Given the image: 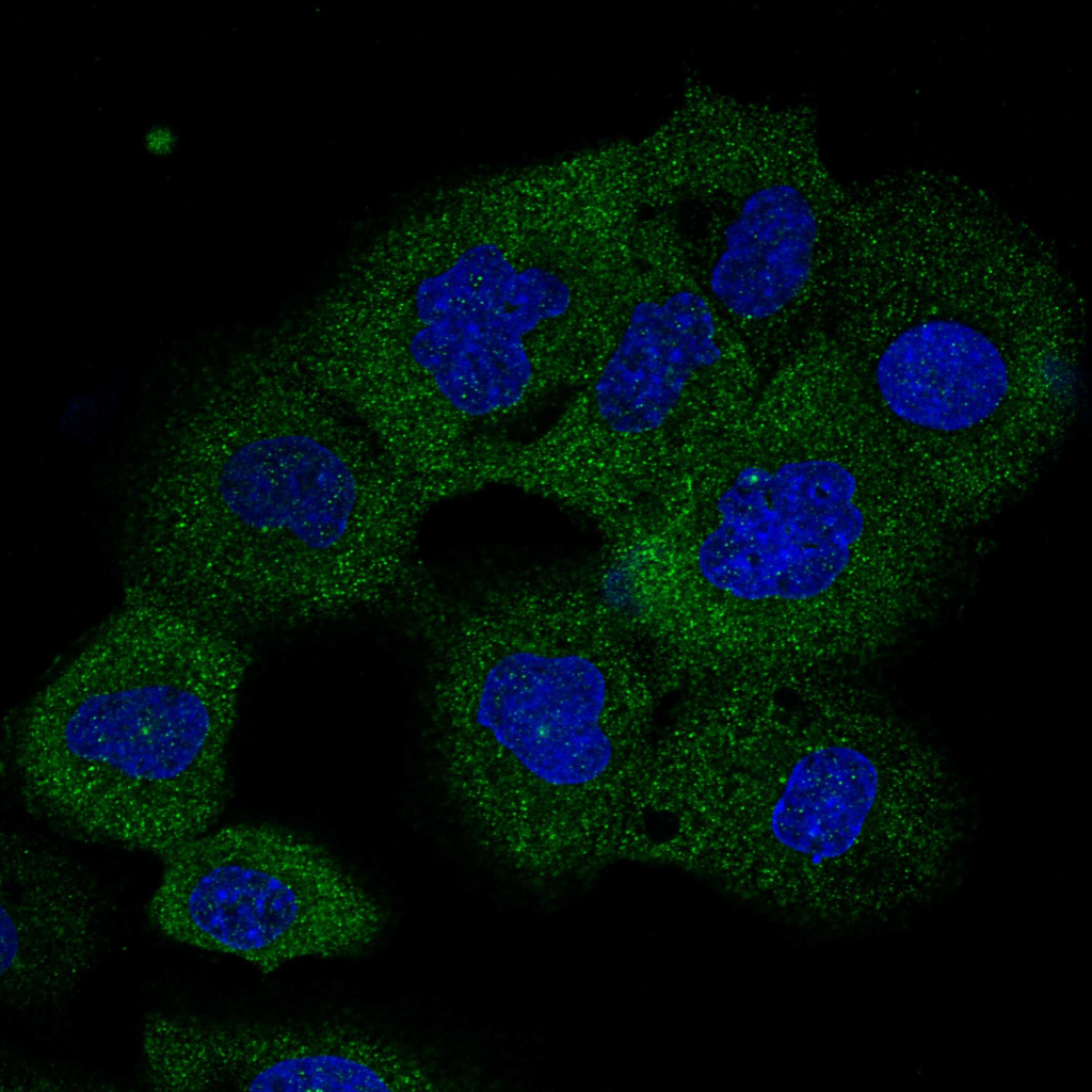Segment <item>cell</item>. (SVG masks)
I'll list each match as a JSON object with an SVG mask.
<instances>
[{
    "instance_id": "obj_1",
    "label": "cell",
    "mask_w": 1092,
    "mask_h": 1092,
    "mask_svg": "<svg viewBox=\"0 0 1092 1092\" xmlns=\"http://www.w3.org/2000/svg\"><path fill=\"white\" fill-rule=\"evenodd\" d=\"M124 591L244 638L420 604L425 500L333 410H264L129 475Z\"/></svg>"
},
{
    "instance_id": "obj_2",
    "label": "cell",
    "mask_w": 1092,
    "mask_h": 1092,
    "mask_svg": "<svg viewBox=\"0 0 1092 1092\" xmlns=\"http://www.w3.org/2000/svg\"><path fill=\"white\" fill-rule=\"evenodd\" d=\"M251 661L244 638L124 593L16 720L25 808L64 837L166 860L223 813Z\"/></svg>"
},
{
    "instance_id": "obj_3",
    "label": "cell",
    "mask_w": 1092,
    "mask_h": 1092,
    "mask_svg": "<svg viewBox=\"0 0 1092 1092\" xmlns=\"http://www.w3.org/2000/svg\"><path fill=\"white\" fill-rule=\"evenodd\" d=\"M620 687L617 672L573 652L516 649L475 673L441 670L440 765L469 826L619 831Z\"/></svg>"
},
{
    "instance_id": "obj_4",
    "label": "cell",
    "mask_w": 1092,
    "mask_h": 1092,
    "mask_svg": "<svg viewBox=\"0 0 1092 1092\" xmlns=\"http://www.w3.org/2000/svg\"><path fill=\"white\" fill-rule=\"evenodd\" d=\"M163 862L148 902L152 926L264 973L359 954L386 927L384 908L325 848L284 826L211 829Z\"/></svg>"
},
{
    "instance_id": "obj_5",
    "label": "cell",
    "mask_w": 1092,
    "mask_h": 1092,
    "mask_svg": "<svg viewBox=\"0 0 1092 1092\" xmlns=\"http://www.w3.org/2000/svg\"><path fill=\"white\" fill-rule=\"evenodd\" d=\"M378 268L366 285L371 348L388 359L390 384L411 371L431 380L455 410L483 416L525 396L532 366L525 336L571 305L567 284L539 267L518 270L493 244L472 246L436 272L412 279ZM371 275V274H370ZM363 294V293H362Z\"/></svg>"
},
{
    "instance_id": "obj_6",
    "label": "cell",
    "mask_w": 1092,
    "mask_h": 1092,
    "mask_svg": "<svg viewBox=\"0 0 1092 1092\" xmlns=\"http://www.w3.org/2000/svg\"><path fill=\"white\" fill-rule=\"evenodd\" d=\"M857 482L831 460L787 462L773 472L739 471L717 503L719 526L697 563L714 588L745 600H803L845 572L865 529Z\"/></svg>"
},
{
    "instance_id": "obj_7",
    "label": "cell",
    "mask_w": 1092,
    "mask_h": 1092,
    "mask_svg": "<svg viewBox=\"0 0 1092 1092\" xmlns=\"http://www.w3.org/2000/svg\"><path fill=\"white\" fill-rule=\"evenodd\" d=\"M150 1063L167 1091H416L430 1088L405 1049L356 1028L230 1023L162 1013Z\"/></svg>"
},
{
    "instance_id": "obj_8",
    "label": "cell",
    "mask_w": 1092,
    "mask_h": 1092,
    "mask_svg": "<svg viewBox=\"0 0 1092 1092\" xmlns=\"http://www.w3.org/2000/svg\"><path fill=\"white\" fill-rule=\"evenodd\" d=\"M0 999L15 1010L66 1001L98 958L100 893L57 846L17 831L1 840Z\"/></svg>"
},
{
    "instance_id": "obj_9",
    "label": "cell",
    "mask_w": 1092,
    "mask_h": 1092,
    "mask_svg": "<svg viewBox=\"0 0 1092 1092\" xmlns=\"http://www.w3.org/2000/svg\"><path fill=\"white\" fill-rule=\"evenodd\" d=\"M876 384L899 419L950 433L989 419L1003 402L1010 378L987 336L959 321L934 319L910 326L887 344Z\"/></svg>"
},
{
    "instance_id": "obj_10",
    "label": "cell",
    "mask_w": 1092,
    "mask_h": 1092,
    "mask_svg": "<svg viewBox=\"0 0 1092 1092\" xmlns=\"http://www.w3.org/2000/svg\"><path fill=\"white\" fill-rule=\"evenodd\" d=\"M721 357L714 318L703 296L682 290L663 302L642 301L595 384L599 416L621 434L656 430L691 375Z\"/></svg>"
},
{
    "instance_id": "obj_11",
    "label": "cell",
    "mask_w": 1092,
    "mask_h": 1092,
    "mask_svg": "<svg viewBox=\"0 0 1092 1092\" xmlns=\"http://www.w3.org/2000/svg\"><path fill=\"white\" fill-rule=\"evenodd\" d=\"M817 239L815 210L800 189L786 182L756 189L724 230L709 276L712 294L742 319L776 315L808 282Z\"/></svg>"
},
{
    "instance_id": "obj_12",
    "label": "cell",
    "mask_w": 1092,
    "mask_h": 1092,
    "mask_svg": "<svg viewBox=\"0 0 1092 1092\" xmlns=\"http://www.w3.org/2000/svg\"><path fill=\"white\" fill-rule=\"evenodd\" d=\"M879 790V772L861 751L845 745L814 750L790 771L770 816L786 848L817 860L836 858L855 845Z\"/></svg>"
},
{
    "instance_id": "obj_13",
    "label": "cell",
    "mask_w": 1092,
    "mask_h": 1092,
    "mask_svg": "<svg viewBox=\"0 0 1092 1092\" xmlns=\"http://www.w3.org/2000/svg\"><path fill=\"white\" fill-rule=\"evenodd\" d=\"M140 146L156 160L174 159L178 152L179 129L166 121H155L142 132Z\"/></svg>"
}]
</instances>
